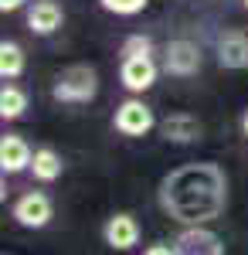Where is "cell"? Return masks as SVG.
<instances>
[{
    "instance_id": "obj_8",
    "label": "cell",
    "mask_w": 248,
    "mask_h": 255,
    "mask_svg": "<svg viewBox=\"0 0 248 255\" xmlns=\"http://www.w3.org/2000/svg\"><path fill=\"white\" fill-rule=\"evenodd\" d=\"M102 238H106V245L113 249V252H129L139 245V221H136L129 211H116V215L106 218V225H102Z\"/></svg>"
},
{
    "instance_id": "obj_20",
    "label": "cell",
    "mask_w": 248,
    "mask_h": 255,
    "mask_svg": "<svg viewBox=\"0 0 248 255\" xmlns=\"http://www.w3.org/2000/svg\"><path fill=\"white\" fill-rule=\"evenodd\" d=\"M238 126H242V136L248 139V109H245V113H242V123H238Z\"/></svg>"
},
{
    "instance_id": "obj_2",
    "label": "cell",
    "mask_w": 248,
    "mask_h": 255,
    "mask_svg": "<svg viewBox=\"0 0 248 255\" xmlns=\"http://www.w3.org/2000/svg\"><path fill=\"white\" fill-rule=\"evenodd\" d=\"M99 96V72L96 65H68L55 82H51V99L61 106H85Z\"/></svg>"
},
{
    "instance_id": "obj_19",
    "label": "cell",
    "mask_w": 248,
    "mask_h": 255,
    "mask_svg": "<svg viewBox=\"0 0 248 255\" xmlns=\"http://www.w3.org/2000/svg\"><path fill=\"white\" fill-rule=\"evenodd\" d=\"M27 0H0V14H14V10H20Z\"/></svg>"
},
{
    "instance_id": "obj_7",
    "label": "cell",
    "mask_w": 248,
    "mask_h": 255,
    "mask_svg": "<svg viewBox=\"0 0 248 255\" xmlns=\"http://www.w3.org/2000/svg\"><path fill=\"white\" fill-rule=\"evenodd\" d=\"M156 75H160V65L153 55H143V58H119V82L129 96H143L156 85Z\"/></svg>"
},
{
    "instance_id": "obj_14",
    "label": "cell",
    "mask_w": 248,
    "mask_h": 255,
    "mask_svg": "<svg viewBox=\"0 0 248 255\" xmlns=\"http://www.w3.org/2000/svg\"><path fill=\"white\" fill-rule=\"evenodd\" d=\"M24 48H20L17 41H0V79L3 82H14L24 75Z\"/></svg>"
},
{
    "instance_id": "obj_3",
    "label": "cell",
    "mask_w": 248,
    "mask_h": 255,
    "mask_svg": "<svg viewBox=\"0 0 248 255\" xmlns=\"http://www.w3.org/2000/svg\"><path fill=\"white\" fill-rule=\"evenodd\" d=\"M10 218L17 221L20 228H27V232H41V228L51 225V218H55V204H51V197L44 194V191H24V194L14 201Z\"/></svg>"
},
{
    "instance_id": "obj_18",
    "label": "cell",
    "mask_w": 248,
    "mask_h": 255,
    "mask_svg": "<svg viewBox=\"0 0 248 255\" xmlns=\"http://www.w3.org/2000/svg\"><path fill=\"white\" fill-rule=\"evenodd\" d=\"M143 255H177V249H173V242L170 245H167V242H156V245H146Z\"/></svg>"
},
{
    "instance_id": "obj_6",
    "label": "cell",
    "mask_w": 248,
    "mask_h": 255,
    "mask_svg": "<svg viewBox=\"0 0 248 255\" xmlns=\"http://www.w3.org/2000/svg\"><path fill=\"white\" fill-rule=\"evenodd\" d=\"M173 249H177V255H228L225 238L208 225L180 228V235L173 238Z\"/></svg>"
},
{
    "instance_id": "obj_13",
    "label": "cell",
    "mask_w": 248,
    "mask_h": 255,
    "mask_svg": "<svg viewBox=\"0 0 248 255\" xmlns=\"http://www.w3.org/2000/svg\"><path fill=\"white\" fill-rule=\"evenodd\" d=\"M31 174H34V180H41V184H55L58 177L65 174V160H61V153L51 150V146H38V150H34V160H31Z\"/></svg>"
},
{
    "instance_id": "obj_4",
    "label": "cell",
    "mask_w": 248,
    "mask_h": 255,
    "mask_svg": "<svg viewBox=\"0 0 248 255\" xmlns=\"http://www.w3.org/2000/svg\"><path fill=\"white\" fill-rule=\"evenodd\" d=\"M113 126H116V133H123V136H129V139H139L156 126V116H153V109L139 96H129L126 102L116 106Z\"/></svg>"
},
{
    "instance_id": "obj_16",
    "label": "cell",
    "mask_w": 248,
    "mask_h": 255,
    "mask_svg": "<svg viewBox=\"0 0 248 255\" xmlns=\"http://www.w3.org/2000/svg\"><path fill=\"white\" fill-rule=\"evenodd\" d=\"M146 3L150 0H99V7L116 14V17H136V14L146 10Z\"/></svg>"
},
{
    "instance_id": "obj_21",
    "label": "cell",
    "mask_w": 248,
    "mask_h": 255,
    "mask_svg": "<svg viewBox=\"0 0 248 255\" xmlns=\"http://www.w3.org/2000/svg\"><path fill=\"white\" fill-rule=\"evenodd\" d=\"M242 3H245V10H248V0H242Z\"/></svg>"
},
{
    "instance_id": "obj_17",
    "label": "cell",
    "mask_w": 248,
    "mask_h": 255,
    "mask_svg": "<svg viewBox=\"0 0 248 255\" xmlns=\"http://www.w3.org/2000/svg\"><path fill=\"white\" fill-rule=\"evenodd\" d=\"M119 55H123V58H143V55H153V41L146 38V34H129V38L123 41Z\"/></svg>"
},
{
    "instance_id": "obj_1",
    "label": "cell",
    "mask_w": 248,
    "mask_h": 255,
    "mask_svg": "<svg viewBox=\"0 0 248 255\" xmlns=\"http://www.w3.org/2000/svg\"><path fill=\"white\" fill-rule=\"evenodd\" d=\"M156 204L180 228L211 225L228 208V174L214 160L180 163V167H173L170 174L160 177Z\"/></svg>"
},
{
    "instance_id": "obj_12",
    "label": "cell",
    "mask_w": 248,
    "mask_h": 255,
    "mask_svg": "<svg viewBox=\"0 0 248 255\" xmlns=\"http://www.w3.org/2000/svg\"><path fill=\"white\" fill-rule=\"evenodd\" d=\"M218 65L225 72H245L248 68V34L245 31H225L218 38Z\"/></svg>"
},
{
    "instance_id": "obj_10",
    "label": "cell",
    "mask_w": 248,
    "mask_h": 255,
    "mask_svg": "<svg viewBox=\"0 0 248 255\" xmlns=\"http://www.w3.org/2000/svg\"><path fill=\"white\" fill-rule=\"evenodd\" d=\"M160 133L167 143H177V146H191L201 139L204 133V126H201V119L194 116V113H170V116L160 123Z\"/></svg>"
},
{
    "instance_id": "obj_9",
    "label": "cell",
    "mask_w": 248,
    "mask_h": 255,
    "mask_svg": "<svg viewBox=\"0 0 248 255\" xmlns=\"http://www.w3.org/2000/svg\"><path fill=\"white\" fill-rule=\"evenodd\" d=\"M31 160H34V150H31V143L24 136H17V133L0 136V170H3V177L31 170Z\"/></svg>"
},
{
    "instance_id": "obj_15",
    "label": "cell",
    "mask_w": 248,
    "mask_h": 255,
    "mask_svg": "<svg viewBox=\"0 0 248 255\" xmlns=\"http://www.w3.org/2000/svg\"><path fill=\"white\" fill-rule=\"evenodd\" d=\"M27 113V92L20 89V85H10V82H3V89H0V119L3 123H14Z\"/></svg>"
},
{
    "instance_id": "obj_11",
    "label": "cell",
    "mask_w": 248,
    "mask_h": 255,
    "mask_svg": "<svg viewBox=\"0 0 248 255\" xmlns=\"http://www.w3.org/2000/svg\"><path fill=\"white\" fill-rule=\"evenodd\" d=\"M61 24H65V10H61L58 0H34L27 7V31L31 34L48 38V34H55Z\"/></svg>"
},
{
    "instance_id": "obj_5",
    "label": "cell",
    "mask_w": 248,
    "mask_h": 255,
    "mask_svg": "<svg viewBox=\"0 0 248 255\" xmlns=\"http://www.w3.org/2000/svg\"><path fill=\"white\" fill-rule=\"evenodd\" d=\"M201 65H204V55H201V48L187 38H173L167 41V48H163V72L173 75V79H191L201 72Z\"/></svg>"
}]
</instances>
